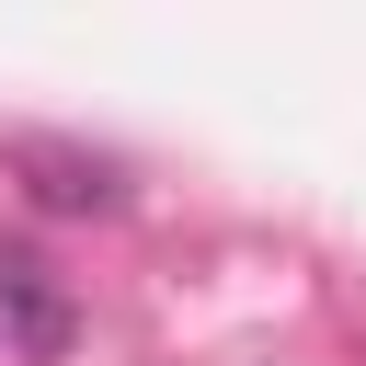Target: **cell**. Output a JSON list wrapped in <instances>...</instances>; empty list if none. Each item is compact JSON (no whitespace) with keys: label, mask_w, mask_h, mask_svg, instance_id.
<instances>
[{"label":"cell","mask_w":366,"mask_h":366,"mask_svg":"<svg viewBox=\"0 0 366 366\" xmlns=\"http://www.w3.org/2000/svg\"><path fill=\"white\" fill-rule=\"evenodd\" d=\"M0 343H23V355L69 343V297H57V274L34 252H0Z\"/></svg>","instance_id":"6da1fadb"},{"label":"cell","mask_w":366,"mask_h":366,"mask_svg":"<svg viewBox=\"0 0 366 366\" xmlns=\"http://www.w3.org/2000/svg\"><path fill=\"white\" fill-rule=\"evenodd\" d=\"M11 160L34 172V206H69V217H80V206H114V172H103V160H80V149H46V137H23Z\"/></svg>","instance_id":"7a4b0ae2"}]
</instances>
